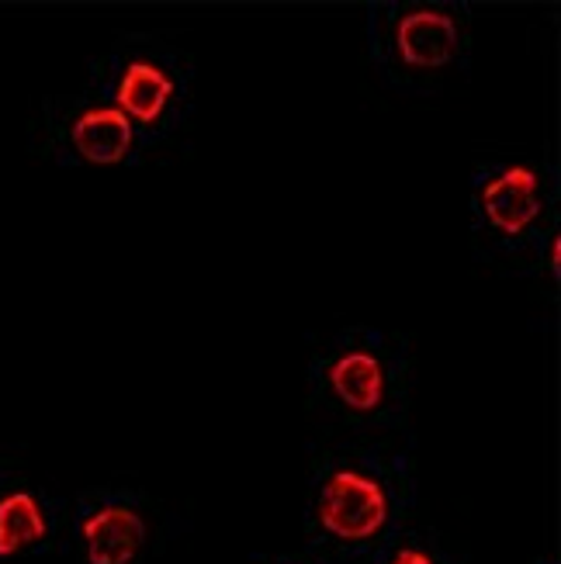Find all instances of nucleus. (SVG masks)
<instances>
[{
    "label": "nucleus",
    "mask_w": 561,
    "mask_h": 564,
    "mask_svg": "<svg viewBox=\"0 0 561 564\" xmlns=\"http://www.w3.org/2000/svg\"><path fill=\"white\" fill-rule=\"evenodd\" d=\"M320 520L344 541H368L388 520V499L378 481L357 471H336L323 488Z\"/></svg>",
    "instance_id": "1"
},
{
    "label": "nucleus",
    "mask_w": 561,
    "mask_h": 564,
    "mask_svg": "<svg viewBox=\"0 0 561 564\" xmlns=\"http://www.w3.org/2000/svg\"><path fill=\"white\" fill-rule=\"evenodd\" d=\"M482 205H485V215H489V223L499 232H506V236L524 232L541 212L538 177H533V170L509 166L506 174H499L496 181L482 187Z\"/></svg>",
    "instance_id": "2"
},
{
    "label": "nucleus",
    "mask_w": 561,
    "mask_h": 564,
    "mask_svg": "<svg viewBox=\"0 0 561 564\" xmlns=\"http://www.w3.org/2000/svg\"><path fill=\"white\" fill-rule=\"evenodd\" d=\"M396 48L409 66H420V69L444 66L457 48V29L441 11H430V8L412 11L399 21Z\"/></svg>",
    "instance_id": "3"
},
{
    "label": "nucleus",
    "mask_w": 561,
    "mask_h": 564,
    "mask_svg": "<svg viewBox=\"0 0 561 564\" xmlns=\"http://www.w3.org/2000/svg\"><path fill=\"white\" fill-rule=\"evenodd\" d=\"M84 541H87L90 564H129L145 541V527L139 520V512L126 506H108L87 517Z\"/></svg>",
    "instance_id": "4"
},
{
    "label": "nucleus",
    "mask_w": 561,
    "mask_h": 564,
    "mask_svg": "<svg viewBox=\"0 0 561 564\" xmlns=\"http://www.w3.org/2000/svg\"><path fill=\"white\" fill-rule=\"evenodd\" d=\"M73 145L87 163H121L132 150V121L118 108H90L73 121Z\"/></svg>",
    "instance_id": "5"
},
{
    "label": "nucleus",
    "mask_w": 561,
    "mask_h": 564,
    "mask_svg": "<svg viewBox=\"0 0 561 564\" xmlns=\"http://www.w3.org/2000/svg\"><path fill=\"white\" fill-rule=\"evenodd\" d=\"M330 384L339 399H344L350 409L357 412H371L381 405L385 399V371L378 357L364 354V350H354V354H344L333 367H330Z\"/></svg>",
    "instance_id": "6"
},
{
    "label": "nucleus",
    "mask_w": 561,
    "mask_h": 564,
    "mask_svg": "<svg viewBox=\"0 0 561 564\" xmlns=\"http://www.w3.org/2000/svg\"><path fill=\"white\" fill-rule=\"evenodd\" d=\"M174 97V80L150 63H132L118 84V111L136 121H157Z\"/></svg>",
    "instance_id": "7"
},
{
    "label": "nucleus",
    "mask_w": 561,
    "mask_h": 564,
    "mask_svg": "<svg viewBox=\"0 0 561 564\" xmlns=\"http://www.w3.org/2000/svg\"><path fill=\"white\" fill-rule=\"evenodd\" d=\"M45 536V517L29 492H11L0 499V557L18 554Z\"/></svg>",
    "instance_id": "8"
},
{
    "label": "nucleus",
    "mask_w": 561,
    "mask_h": 564,
    "mask_svg": "<svg viewBox=\"0 0 561 564\" xmlns=\"http://www.w3.org/2000/svg\"><path fill=\"white\" fill-rule=\"evenodd\" d=\"M392 564H433L423 551H412V547H406V551H399L396 554V561Z\"/></svg>",
    "instance_id": "9"
},
{
    "label": "nucleus",
    "mask_w": 561,
    "mask_h": 564,
    "mask_svg": "<svg viewBox=\"0 0 561 564\" xmlns=\"http://www.w3.org/2000/svg\"><path fill=\"white\" fill-rule=\"evenodd\" d=\"M558 260H561V239H551V271H558Z\"/></svg>",
    "instance_id": "10"
}]
</instances>
